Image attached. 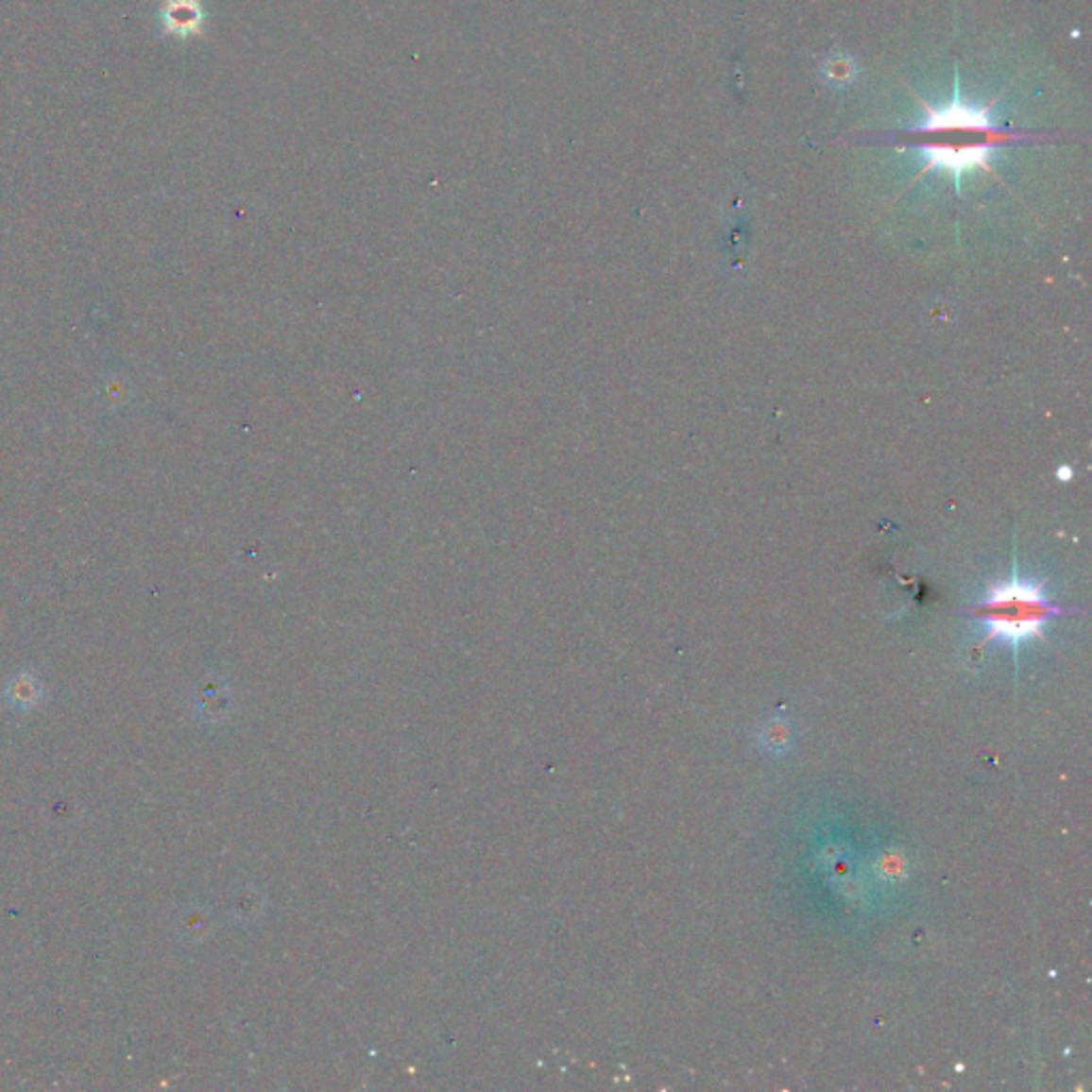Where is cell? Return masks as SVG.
<instances>
[{
    "label": "cell",
    "mask_w": 1092,
    "mask_h": 1092,
    "mask_svg": "<svg viewBox=\"0 0 1092 1092\" xmlns=\"http://www.w3.org/2000/svg\"><path fill=\"white\" fill-rule=\"evenodd\" d=\"M1044 587V581L1022 576L1014 559L1012 576L992 583L983 598L969 610L986 632L983 644L1000 642L1017 653L1022 644L1044 640L1048 623L1066 612L1048 598Z\"/></svg>",
    "instance_id": "cell-1"
},
{
    "label": "cell",
    "mask_w": 1092,
    "mask_h": 1092,
    "mask_svg": "<svg viewBox=\"0 0 1092 1092\" xmlns=\"http://www.w3.org/2000/svg\"><path fill=\"white\" fill-rule=\"evenodd\" d=\"M926 115L912 127V132H946V130H969V132H986V135H998L997 118L992 107L988 105H973L961 98V88H954V96L951 101L943 107H932L929 103H922Z\"/></svg>",
    "instance_id": "cell-2"
},
{
    "label": "cell",
    "mask_w": 1092,
    "mask_h": 1092,
    "mask_svg": "<svg viewBox=\"0 0 1092 1092\" xmlns=\"http://www.w3.org/2000/svg\"><path fill=\"white\" fill-rule=\"evenodd\" d=\"M917 154L924 159L922 173L946 171L961 190L963 173L971 169L990 171V161L995 156V144H971V145H920Z\"/></svg>",
    "instance_id": "cell-3"
},
{
    "label": "cell",
    "mask_w": 1092,
    "mask_h": 1092,
    "mask_svg": "<svg viewBox=\"0 0 1092 1092\" xmlns=\"http://www.w3.org/2000/svg\"><path fill=\"white\" fill-rule=\"evenodd\" d=\"M822 73H824L826 81H828V84H832V86H849L858 76V64H856L854 58H849L845 54H837V56H830L828 60L824 62Z\"/></svg>",
    "instance_id": "cell-4"
},
{
    "label": "cell",
    "mask_w": 1092,
    "mask_h": 1092,
    "mask_svg": "<svg viewBox=\"0 0 1092 1092\" xmlns=\"http://www.w3.org/2000/svg\"><path fill=\"white\" fill-rule=\"evenodd\" d=\"M171 20H173V26H176L178 30L193 32L198 28V24L203 22L201 7H198L196 0H181L176 9H173Z\"/></svg>",
    "instance_id": "cell-5"
},
{
    "label": "cell",
    "mask_w": 1092,
    "mask_h": 1092,
    "mask_svg": "<svg viewBox=\"0 0 1092 1092\" xmlns=\"http://www.w3.org/2000/svg\"><path fill=\"white\" fill-rule=\"evenodd\" d=\"M1073 474H1075V471H1073L1071 466H1061V468L1056 469V478H1058V481H1061V483H1069L1071 478H1073Z\"/></svg>",
    "instance_id": "cell-6"
}]
</instances>
